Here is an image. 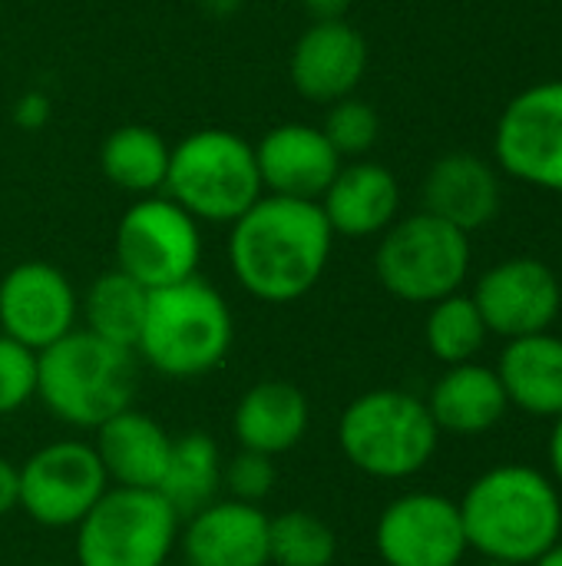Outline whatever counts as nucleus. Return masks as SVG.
<instances>
[{
    "label": "nucleus",
    "instance_id": "f257e3e1",
    "mask_svg": "<svg viewBox=\"0 0 562 566\" xmlns=\"http://www.w3.org/2000/svg\"><path fill=\"white\" fill-rule=\"evenodd\" d=\"M331 249L335 232L318 202L265 192L232 222L229 269L252 298L288 305L321 282Z\"/></svg>",
    "mask_w": 562,
    "mask_h": 566
},
{
    "label": "nucleus",
    "instance_id": "f03ea898",
    "mask_svg": "<svg viewBox=\"0 0 562 566\" xmlns=\"http://www.w3.org/2000/svg\"><path fill=\"white\" fill-rule=\"evenodd\" d=\"M467 547L484 560L530 566L562 541L556 481L527 464H500L480 474L460 497Z\"/></svg>",
    "mask_w": 562,
    "mask_h": 566
},
{
    "label": "nucleus",
    "instance_id": "7ed1b4c3",
    "mask_svg": "<svg viewBox=\"0 0 562 566\" xmlns=\"http://www.w3.org/2000/svg\"><path fill=\"white\" fill-rule=\"evenodd\" d=\"M139 365L136 352L73 328L50 348L36 352V398L43 408L83 431H96L119 411L136 405Z\"/></svg>",
    "mask_w": 562,
    "mask_h": 566
},
{
    "label": "nucleus",
    "instance_id": "20e7f679",
    "mask_svg": "<svg viewBox=\"0 0 562 566\" xmlns=\"http://www.w3.org/2000/svg\"><path fill=\"white\" fill-rule=\"evenodd\" d=\"M232 342L229 302L215 285L192 275L149 292L136 355L166 378H202L229 358Z\"/></svg>",
    "mask_w": 562,
    "mask_h": 566
},
{
    "label": "nucleus",
    "instance_id": "39448f33",
    "mask_svg": "<svg viewBox=\"0 0 562 566\" xmlns=\"http://www.w3.org/2000/svg\"><path fill=\"white\" fill-rule=\"evenodd\" d=\"M441 444L427 401L374 388L358 395L338 418V448L348 464L374 481H404L421 474Z\"/></svg>",
    "mask_w": 562,
    "mask_h": 566
},
{
    "label": "nucleus",
    "instance_id": "423d86ee",
    "mask_svg": "<svg viewBox=\"0 0 562 566\" xmlns=\"http://www.w3.org/2000/svg\"><path fill=\"white\" fill-rule=\"evenodd\" d=\"M166 192L195 222L232 226L262 196L255 146L232 129H199L172 146Z\"/></svg>",
    "mask_w": 562,
    "mask_h": 566
},
{
    "label": "nucleus",
    "instance_id": "0eeeda50",
    "mask_svg": "<svg viewBox=\"0 0 562 566\" xmlns=\"http://www.w3.org/2000/svg\"><path fill=\"white\" fill-rule=\"evenodd\" d=\"M374 272L394 298L407 305H434L460 292L467 282L470 235L421 209L381 232Z\"/></svg>",
    "mask_w": 562,
    "mask_h": 566
},
{
    "label": "nucleus",
    "instance_id": "6e6552de",
    "mask_svg": "<svg viewBox=\"0 0 562 566\" xmlns=\"http://www.w3.org/2000/svg\"><path fill=\"white\" fill-rule=\"evenodd\" d=\"M182 517L159 491L113 488L76 524V566H166Z\"/></svg>",
    "mask_w": 562,
    "mask_h": 566
},
{
    "label": "nucleus",
    "instance_id": "1a4fd4ad",
    "mask_svg": "<svg viewBox=\"0 0 562 566\" xmlns=\"http://www.w3.org/2000/svg\"><path fill=\"white\" fill-rule=\"evenodd\" d=\"M199 222L169 196L136 199L116 226V269L156 292L199 275Z\"/></svg>",
    "mask_w": 562,
    "mask_h": 566
},
{
    "label": "nucleus",
    "instance_id": "9d476101",
    "mask_svg": "<svg viewBox=\"0 0 562 566\" xmlns=\"http://www.w3.org/2000/svg\"><path fill=\"white\" fill-rule=\"evenodd\" d=\"M106 491L99 454L83 441L43 444L20 464V511L46 531L76 527Z\"/></svg>",
    "mask_w": 562,
    "mask_h": 566
},
{
    "label": "nucleus",
    "instance_id": "9b49d317",
    "mask_svg": "<svg viewBox=\"0 0 562 566\" xmlns=\"http://www.w3.org/2000/svg\"><path fill=\"white\" fill-rule=\"evenodd\" d=\"M494 156L513 179L562 192V80L533 83L503 106Z\"/></svg>",
    "mask_w": 562,
    "mask_h": 566
},
{
    "label": "nucleus",
    "instance_id": "f8f14e48",
    "mask_svg": "<svg viewBox=\"0 0 562 566\" xmlns=\"http://www.w3.org/2000/svg\"><path fill=\"white\" fill-rule=\"evenodd\" d=\"M374 547L384 566H460L470 551L460 507L431 491L394 497L378 517Z\"/></svg>",
    "mask_w": 562,
    "mask_h": 566
},
{
    "label": "nucleus",
    "instance_id": "ddd939ff",
    "mask_svg": "<svg viewBox=\"0 0 562 566\" xmlns=\"http://www.w3.org/2000/svg\"><path fill=\"white\" fill-rule=\"evenodd\" d=\"M470 298L477 302L487 332L507 342L550 332L562 308L556 272L530 255H517L487 269Z\"/></svg>",
    "mask_w": 562,
    "mask_h": 566
},
{
    "label": "nucleus",
    "instance_id": "4468645a",
    "mask_svg": "<svg viewBox=\"0 0 562 566\" xmlns=\"http://www.w3.org/2000/svg\"><path fill=\"white\" fill-rule=\"evenodd\" d=\"M79 295L50 262H20L0 279V335L43 352L76 328Z\"/></svg>",
    "mask_w": 562,
    "mask_h": 566
},
{
    "label": "nucleus",
    "instance_id": "2eb2a0df",
    "mask_svg": "<svg viewBox=\"0 0 562 566\" xmlns=\"http://www.w3.org/2000/svg\"><path fill=\"white\" fill-rule=\"evenodd\" d=\"M291 86L311 103L354 96L368 73V40L348 20H311L288 60Z\"/></svg>",
    "mask_w": 562,
    "mask_h": 566
},
{
    "label": "nucleus",
    "instance_id": "dca6fc26",
    "mask_svg": "<svg viewBox=\"0 0 562 566\" xmlns=\"http://www.w3.org/2000/svg\"><path fill=\"white\" fill-rule=\"evenodd\" d=\"M255 163H258L262 189L268 196L318 202L344 159L325 139L321 126L282 123L258 139Z\"/></svg>",
    "mask_w": 562,
    "mask_h": 566
},
{
    "label": "nucleus",
    "instance_id": "f3484780",
    "mask_svg": "<svg viewBox=\"0 0 562 566\" xmlns=\"http://www.w3.org/2000/svg\"><path fill=\"white\" fill-rule=\"evenodd\" d=\"M189 566H268V514L258 504L212 501L179 531Z\"/></svg>",
    "mask_w": 562,
    "mask_h": 566
},
{
    "label": "nucleus",
    "instance_id": "a211bd4d",
    "mask_svg": "<svg viewBox=\"0 0 562 566\" xmlns=\"http://www.w3.org/2000/svg\"><path fill=\"white\" fill-rule=\"evenodd\" d=\"M335 235L368 239L381 235L397 222L401 212V186L397 176L371 159L341 163L338 176L318 199Z\"/></svg>",
    "mask_w": 562,
    "mask_h": 566
},
{
    "label": "nucleus",
    "instance_id": "6ab92c4d",
    "mask_svg": "<svg viewBox=\"0 0 562 566\" xmlns=\"http://www.w3.org/2000/svg\"><path fill=\"white\" fill-rule=\"evenodd\" d=\"M424 212L457 226L460 232H477L500 212V176L477 153H447L424 176Z\"/></svg>",
    "mask_w": 562,
    "mask_h": 566
},
{
    "label": "nucleus",
    "instance_id": "aec40b11",
    "mask_svg": "<svg viewBox=\"0 0 562 566\" xmlns=\"http://www.w3.org/2000/svg\"><path fill=\"white\" fill-rule=\"evenodd\" d=\"M93 434H96L93 448L113 488H142V491L159 488L169 464L172 438L156 418L136 411L132 405L116 418H109L106 424H99Z\"/></svg>",
    "mask_w": 562,
    "mask_h": 566
},
{
    "label": "nucleus",
    "instance_id": "412c9836",
    "mask_svg": "<svg viewBox=\"0 0 562 566\" xmlns=\"http://www.w3.org/2000/svg\"><path fill=\"white\" fill-rule=\"evenodd\" d=\"M308 398L298 385L268 378L252 385L232 411V438L245 451L288 454L308 434Z\"/></svg>",
    "mask_w": 562,
    "mask_h": 566
},
{
    "label": "nucleus",
    "instance_id": "4be33fe9",
    "mask_svg": "<svg viewBox=\"0 0 562 566\" xmlns=\"http://www.w3.org/2000/svg\"><path fill=\"white\" fill-rule=\"evenodd\" d=\"M507 408L510 401H507L497 368H487L477 361L450 365L437 378L427 398V411L437 431L460 434V438L487 434L490 428L503 421Z\"/></svg>",
    "mask_w": 562,
    "mask_h": 566
},
{
    "label": "nucleus",
    "instance_id": "5701e85b",
    "mask_svg": "<svg viewBox=\"0 0 562 566\" xmlns=\"http://www.w3.org/2000/svg\"><path fill=\"white\" fill-rule=\"evenodd\" d=\"M497 375L507 401L520 411L533 418L562 415V338L550 332L510 338Z\"/></svg>",
    "mask_w": 562,
    "mask_h": 566
},
{
    "label": "nucleus",
    "instance_id": "b1692460",
    "mask_svg": "<svg viewBox=\"0 0 562 566\" xmlns=\"http://www.w3.org/2000/svg\"><path fill=\"white\" fill-rule=\"evenodd\" d=\"M169 156H172V146L152 126L129 123V126L113 129L103 139L99 169L116 189L142 199V196H156L159 189H166Z\"/></svg>",
    "mask_w": 562,
    "mask_h": 566
},
{
    "label": "nucleus",
    "instance_id": "393cba45",
    "mask_svg": "<svg viewBox=\"0 0 562 566\" xmlns=\"http://www.w3.org/2000/svg\"><path fill=\"white\" fill-rule=\"evenodd\" d=\"M222 488V451L205 431H189L172 438L169 464L159 481V494L185 521L215 501Z\"/></svg>",
    "mask_w": 562,
    "mask_h": 566
},
{
    "label": "nucleus",
    "instance_id": "a878e982",
    "mask_svg": "<svg viewBox=\"0 0 562 566\" xmlns=\"http://www.w3.org/2000/svg\"><path fill=\"white\" fill-rule=\"evenodd\" d=\"M146 305H149V289H142L123 269H113L93 279L79 312L86 318V332L136 352L146 322Z\"/></svg>",
    "mask_w": 562,
    "mask_h": 566
},
{
    "label": "nucleus",
    "instance_id": "bb28decb",
    "mask_svg": "<svg viewBox=\"0 0 562 566\" xmlns=\"http://www.w3.org/2000/svg\"><path fill=\"white\" fill-rule=\"evenodd\" d=\"M487 322L477 308V302L470 295H447L441 302L431 305L427 322H424V342L431 348V355L441 365H464L474 361L480 355V348L487 345Z\"/></svg>",
    "mask_w": 562,
    "mask_h": 566
},
{
    "label": "nucleus",
    "instance_id": "cd10ccee",
    "mask_svg": "<svg viewBox=\"0 0 562 566\" xmlns=\"http://www.w3.org/2000/svg\"><path fill=\"white\" fill-rule=\"evenodd\" d=\"M338 557L335 531L311 511H285L268 517V564L331 566Z\"/></svg>",
    "mask_w": 562,
    "mask_h": 566
},
{
    "label": "nucleus",
    "instance_id": "c85d7f7f",
    "mask_svg": "<svg viewBox=\"0 0 562 566\" xmlns=\"http://www.w3.org/2000/svg\"><path fill=\"white\" fill-rule=\"evenodd\" d=\"M321 133L341 159H361L374 149L381 136V116L371 103L358 96H344L328 106Z\"/></svg>",
    "mask_w": 562,
    "mask_h": 566
},
{
    "label": "nucleus",
    "instance_id": "c756f323",
    "mask_svg": "<svg viewBox=\"0 0 562 566\" xmlns=\"http://www.w3.org/2000/svg\"><path fill=\"white\" fill-rule=\"evenodd\" d=\"M36 398V352L0 335V418L17 415Z\"/></svg>",
    "mask_w": 562,
    "mask_h": 566
},
{
    "label": "nucleus",
    "instance_id": "7c9ffc66",
    "mask_svg": "<svg viewBox=\"0 0 562 566\" xmlns=\"http://www.w3.org/2000/svg\"><path fill=\"white\" fill-rule=\"evenodd\" d=\"M275 484H278V471H275V458L268 454L238 448L235 458L222 461V488L232 501L262 507V501L275 491Z\"/></svg>",
    "mask_w": 562,
    "mask_h": 566
},
{
    "label": "nucleus",
    "instance_id": "2f4dec72",
    "mask_svg": "<svg viewBox=\"0 0 562 566\" xmlns=\"http://www.w3.org/2000/svg\"><path fill=\"white\" fill-rule=\"evenodd\" d=\"M20 507V468L0 458V517Z\"/></svg>",
    "mask_w": 562,
    "mask_h": 566
},
{
    "label": "nucleus",
    "instance_id": "473e14b6",
    "mask_svg": "<svg viewBox=\"0 0 562 566\" xmlns=\"http://www.w3.org/2000/svg\"><path fill=\"white\" fill-rule=\"evenodd\" d=\"M351 0H305V10L311 20H344Z\"/></svg>",
    "mask_w": 562,
    "mask_h": 566
},
{
    "label": "nucleus",
    "instance_id": "72a5a7b5",
    "mask_svg": "<svg viewBox=\"0 0 562 566\" xmlns=\"http://www.w3.org/2000/svg\"><path fill=\"white\" fill-rule=\"evenodd\" d=\"M550 468L556 484H562V415L553 418V434H550Z\"/></svg>",
    "mask_w": 562,
    "mask_h": 566
},
{
    "label": "nucleus",
    "instance_id": "f704fd0d",
    "mask_svg": "<svg viewBox=\"0 0 562 566\" xmlns=\"http://www.w3.org/2000/svg\"><path fill=\"white\" fill-rule=\"evenodd\" d=\"M530 566H562V541H556V544H553L540 560H533Z\"/></svg>",
    "mask_w": 562,
    "mask_h": 566
},
{
    "label": "nucleus",
    "instance_id": "c9c22d12",
    "mask_svg": "<svg viewBox=\"0 0 562 566\" xmlns=\"http://www.w3.org/2000/svg\"><path fill=\"white\" fill-rule=\"evenodd\" d=\"M477 566H517V564H503V560H484V564Z\"/></svg>",
    "mask_w": 562,
    "mask_h": 566
},
{
    "label": "nucleus",
    "instance_id": "e433bc0d",
    "mask_svg": "<svg viewBox=\"0 0 562 566\" xmlns=\"http://www.w3.org/2000/svg\"><path fill=\"white\" fill-rule=\"evenodd\" d=\"M36 566H60V564H36Z\"/></svg>",
    "mask_w": 562,
    "mask_h": 566
}]
</instances>
